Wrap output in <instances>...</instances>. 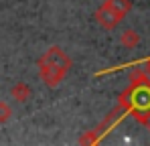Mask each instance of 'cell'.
Returning a JSON list of instances; mask_svg holds the SVG:
<instances>
[{
  "instance_id": "cell-6",
  "label": "cell",
  "mask_w": 150,
  "mask_h": 146,
  "mask_svg": "<svg viewBox=\"0 0 150 146\" xmlns=\"http://www.w3.org/2000/svg\"><path fill=\"white\" fill-rule=\"evenodd\" d=\"M140 43V35L136 33V30H132V28H128V30H124V35H122V45L128 49L136 47Z\"/></svg>"
},
{
  "instance_id": "cell-2",
  "label": "cell",
  "mask_w": 150,
  "mask_h": 146,
  "mask_svg": "<svg viewBox=\"0 0 150 146\" xmlns=\"http://www.w3.org/2000/svg\"><path fill=\"white\" fill-rule=\"evenodd\" d=\"M39 67H41V77H43V81H45L49 87H57V85L63 81L65 73H67V71H63V69H59V67H55V65H51V63L41 61V59H39Z\"/></svg>"
},
{
  "instance_id": "cell-1",
  "label": "cell",
  "mask_w": 150,
  "mask_h": 146,
  "mask_svg": "<svg viewBox=\"0 0 150 146\" xmlns=\"http://www.w3.org/2000/svg\"><path fill=\"white\" fill-rule=\"evenodd\" d=\"M128 114H134V118L142 120L150 114V83L144 75L136 71L132 77V85L120 97V110L116 112L118 120L122 122Z\"/></svg>"
},
{
  "instance_id": "cell-5",
  "label": "cell",
  "mask_w": 150,
  "mask_h": 146,
  "mask_svg": "<svg viewBox=\"0 0 150 146\" xmlns=\"http://www.w3.org/2000/svg\"><path fill=\"white\" fill-rule=\"evenodd\" d=\"M103 4H105L110 10H114L120 18H124L126 14L130 12V8H132V2H130V0H105Z\"/></svg>"
},
{
  "instance_id": "cell-3",
  "label": "cell",
  "mask_w": 150,
  "mask_h": 146,
  "mask_svg": "<svg viewBox=\"0 0 150 146\" xmlns=\"http://www.w3.org/2000/svg\"><path fill=\"white\" fill-rule=\"evenodd\" d=\"M41 61L51 63V65H55V67H59V69H63V71H69V67H71V59H69V57H67L59 47L47 49L45 55L41 57Z\"/></svg>"
},
{
  "instance_id": "cell-8",
  "label": "cell",
  "mask_w": 150,
  "mask_h": 146,
  "mask_svg": "<svg viewBox=\"0 0 150 146\" xmlns=\"http://www.w3.org/2000/svg\"><path fill=\"white\" fill-rule=\"evenodd\" d=\"M10 116H12V110H10V106H8L6 101H0V124L8 122V120H10Z\"/></svg>"
},
{
  "instance_id": "cell-9",
  "label": "cell",
  "mask_w": 150,
  "mask_h": 146,
  "mask_svg": "<svg viewBox=\"0 0 150 146\" xmlns=\"http://www.w3.org/2000/svg\"><path fill=\"white\" fill-rule=\"evenodd\" d=\"M146 69H148V73H150V61H148V67H146Z\"/></svg>"
},
{
  "instance_id": "cell-7",
  "label": "cell",
  "mask_w": 150,
  "mask_h": 146,
  "mask_svg": "<svg viewBox=\"0 0 150 146\" xmlns=\"http://www.w3.org/2000/svg\"><path fill=\"white\" fill-rule=\"evenodd\" d=\"M10 94H12L14 99H18V101H26L28 96H30V89L26 87L25 83H16V85L12 87V91H10Z\"/></svg>"
},
{
  "instance_id": "cell-4",
  "label": "cell",
  "mask_w": 150,
  "mask_h": 146,
  "mask_svg": "<svg viewBox=\"0 0 150 146\" xmlns=\"http://www.w3.org/2000/svg\"><path fill=\"white\" fill-rule=\"evenodd\" d=\"M96 21H98V23H100L103 28H108V30H110V28H114L116 24L120 23L122 18H120V16H118L114 10H110L105 4H101L100 8L96 10Z\"/></svg>"
}]
</instances>
